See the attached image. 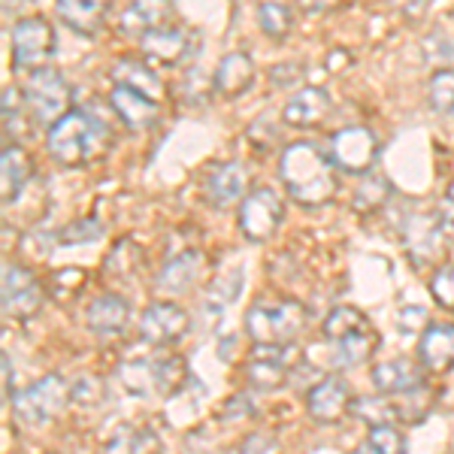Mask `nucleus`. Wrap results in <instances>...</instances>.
<instances>
[{"mask_svg": "<svg viewBox=\"0 0 454 454\" xmlns=\"http://www.w3.org/2000/svg\"><path fill=\"white\" fill-rule=\"evenodd\" d=\"M279 176L282 185L288 188V194L294 197L300 207L318 209L325 203H331L336 194L333 164L312 143L288 145L279 158Z\"/></svg>", "mask_w": 454, "mask_h": 454, "instance_id": "1", "label": "nucleus"}, {"mask_svg": "<svg viewBox=\"0 0 454 454\" xmlns=\"http://www.w3.org/2000/svg\"><path fill=\"white\" fill-rule=\"evenodd\" d=\"M109 137H113V130L98 115L85 113V109H70L64 119H58L49 128L46 145H49V155L58 164L79 167L98 158L109 145Z\"/></svg>", "mask_w": 454, "mask_h": 454, "instance_id": "2", "label": "nucleus"}, {"mask_svg": "<svg viewBox=\"0 0 454 454\" xmlns=\"http://www.w3.org/2000/svg\"><path fill=\"white\" fill-rule=\"evenodd\" d=\"M306 325L303 306L294 300L258 303L246 312V331L258 346H291Z\"/></svg>", "mask_w": 454, "mask_h": 454, "instance_id": "3", "label": "nucleus"}, {"mask_svg": "<svg viewBox=\"0 0 454 454\" xmlns=\"http://www.w3.org/2000/svg\"><path fill=\"white\" fill-rule=\"evenodd\" d=\"M121 385L137 397H155V394H170L185 382V361L179 357H143V361H128L119 370Z\"/></svg>", "mask_w": 454, "mask_h": 454, "instance_id": "4", "label": "nucleus"}, {"mask_svg": "<svg viewBox=\"0 0 454 454\" xmlns=\"http://www.w3.org/2000/svg\"><path fill=\"white\" fill-rule=\"evenodd\" d=\"M73 91L67 79L52 67H40L31 73L25 88V106L31 109V119L43 128H52L58 119L70 113Z\"/></svg>", "mask_w": 454, "mask_h": 454, "instance_id": "5", "label": "nucleus"}, {"mask_svg": "<svg viewBox=\"0 0 454 454\" xmlns=\"http://www.w3.org/2000/svg\"><path fill=\"white\" fill-rule=\"evenodd\" d=\"M73 397L67 382L61 376H43L40 382L27 385L25 391H19L12 397V412L21 424L27 427H40V424H49L52 419L61 415V409L67 406V400Z\"/></svg>", "mask_w": 454, "mask_h": 454, "instance_id": "6", "label": "nucleus"}, {"mask_svg": "<svg viewBox=\"0 0 454 454\" xmlns=\"http://www.w3.org/2000/svg\"><path fill=\"white\" fill-rule=\"evenodd\" d=\"M55 55V31L46 19L31 16L12 27V64L16 70H40Z\"/></svg>", "mask_w": 454, "mask_h": 454, "instance_id": "7", "label": "nucleus"}, {"mask_svg": "<svg viewBox=\"0 0 454 454\" xmlns=\"http://www.w3.org/2000/svg\"><path fill=\"white\" fill-rule=\"evenodd\" d=\"M285 218V203L276 188H254L252 194L239 207V231L246 233L252 243H263L276 233V227Z\"/></svg>", "mask_w": 454, "mask_h": 454, "instance_id": "8", "label": "nucleus"}, {"mask_svg": "<svg viewBox=\"0 0 454 454\" xmlns=\"http://www.w3.org/2000/svg\"><path fill=\"white\" fill-rule=\"evenodd\" d=\"M379 155V140L370 128H342L331 137V160L346 173H367L376 164Z\"/></svg>", "mask_w": 454, "mask_h": 454, "instance_id": "9", "label": "nucleus"}, {"mask_svg": "<svg viewBox=\"0 0 454 454\" xmlns=\"http://www.w3.org/2000/svg\"><path fill=\"white\" fill-rule=\"evenodd\" d=\"M43 306V288L40 282L27 273L19 263H6L4 267V312L12 318L25 321L34 318Z\"/></svg>", "mask_w": 454, "mask_h": 454, "instance_id": "10", "label": "nucleus"}, {"mask_svg": "<svg viewBox=\"0 0 454 454\" xmlns=\"http://www.w3.org/2000/svg\"><path fill=\"white\" fill-rule=\"evenodd\" d=\"M188 325H192V318H188V312L182 309V306L160 300V303H152L149 309L143 312L140 333L152 346H170V342L182 340V336L188 333Z\"/></svg>", "mask_w": 454, "mask_h": 454, "instance_id": "11", "label": "nucleus"}, {"mask_svg": "<svg viewBox=\"0 0 454 454\" xmlns=\"http://www.w3.org/2000/svg\"><path fill=\"white\" fill-rule=\"evenodd\" d=\"M246 185H248L246 164H239V160H222L203 179V194H207L209 207L227 209L246 194Z\"/></svg>", "mask_w": 454, "mask_h": 454, "instance_id": "12", "label": "nucleus"}, {"mask_svg": "<svg viewBox=\"0 0 454 454\" xmlns=\"http://www.w3.org/2000/svg\"><path fill=\"white\" fill-rule=\"evenodd\" d=\"M306 412L321 424H336L351 412V394L342 379H325L306 394Z\"/></svg>", "mask_w": 454, "mask_h": 454, "instance_id": "13", "label": "nucleus"}, {"mask_svg": "<svg viewBox=\"0 0 454 454\" xmlns=\"http://www.w3.org/2000/svg\"><path fill=\"white\" fill-rule=\"evenodd\" d=\"M143 46V58L149 64H158V67H179L188 58V49H192V40H188V31L173 25H164L158 31H149L140 36Z\"/></svg>", "mask_w": 454, "mask_h": 454, "instance_id": "14", "label": "nucleus"}, {"mask_svg": "<svg viewBox=\"0 0 454 454\" xmlns=\"http://www.w3.org/2000/svg\"><path fill=\"white\" fill-rule=\"evenodd\" d=\"M442 224L439 215H412L403 224V243L415 263H434L442 252Z\"/></svg>", "mask_w": 454, "mask_h": 454, "instance_id": "15", "label": "nucleus"}, {"mask_svg": "<svg viewBox=\"0 0 454 454\" xmlns=\"http://www.w3.org/2000/svg\"><path fill=\"white\" fill-rule=\"evenodd\" d=\"M291 348L288 346H258L252 351V364H248V382L261 391H273L282 387L288 379L291 367Z\"/></svg>", "mask_w": 454, "mask_h": 454, "instance_id": "16", "label": "nucleus"}, {"mask_svg": "<svg viewBox=\"0 0 454 454\" xmlns=\"http://www.w3.org/2000/svg\"><path fill=\"white\" fill-rule=\"evenodd\" d=\"M331 94L325 88H303L294 98L285 104L282 109V121L291 124V128H315L331 115Z\"/></svg>", "mask_w": 454, "mask_h": 454, "instance_id": "17", "label": "nucleus"}, {"mask_svg": "<svg viewBox=\"0 0 454 454\" xmlns=\"http://www.w3.org/2000/svg\"><path fill=\"white\" fill-rule=\"evenodd\" d=\"M109 104L119 113V119L134 130L149 128V124L158 119L155 98H149V94L137 91V88H130V85H115L113 91H109Z\"/></svg>", "mask_w": 454, "mask_h": 454, "instance_id": "18", "label": "nucleus"}, {"mask_svg": "<svg viewBox=\"0 0 454 454\" xmlns=\"http://www.w3.org/2000/svg\"><path fill=\"white\" fill-rule=\"evenodd\" d=\"M173 4L170 0H130L121 12V31L128 36H145L149 31L170 25Z\"/></svg>", "mask_w": 454, "mask_h": 454, "instance_id": "19", "label": "nucleus"}, {"mask_svg": "<svg viewBox=\"0 0 454 454\" xmlns=\"http://www.w3.org/2000/svg\"><path fill=\"white\" fill-rule=\"evenodd\" d=\"M370 382L379 394H406L424 382V370L409 357H397V361H385L372 367Z\"/></svg>", "mask_w": 454, "mask_h": 454, "instance_id": "20", "label": "nucleus"}, {"mask_svg": "<svg viewBox=\"0 0 454 454\" xmlns=\"http://www.w3.org/2000/svg\"><path fill=\"white\" fill-rule=\"evenodd\" d=\"M128 318H130V306H128V300L119 294L94 297L85 315L91 333H98V336H119L124 327H128Z\"/></svg>", "mask_w": 454, "mask_h": 454, "instance_id": "21", "label": "nucleus"}, {"mask_svg": "<svg viewBox=\"0 0 454 454\" xmlns=\"http://www.w3.org/2000/svg\"><path fill=\"white\" fill-rule=\"evenodd\" d=\"M419 357L424 367L434 372L454 370V325L427 327L419 342Z\"/></svg>", "mask_w": 454, "mask_h": 454, "instance_id": "22", "label": "nucleus"}, {"mask_svg": "<svg viewBox=\"0 0 454 454\" xmlns=\"http://www.w3.org/2000/svg\"><path fill=\"white\" fill-rule=\"evenodd\" d=\"M252 82H254V64L246 52L224 55L215 76H212V85H215L224 98H239V94H246L248 88H252Z\"/></svg>", "mask_w": 454, "mask_h": 454, "instance_id": "23", "label": "nucleus"}, {"mask_svg": "<svg viewBox=\"0 0 454 454\" xmlns=\"http://www.w3.org/2000/svg\"><path fill=\"white\" fill-rule=\"evenodd\" d=\"M58 16L76 34H94L104 25L113 0H55Z\"/></svg>", "mask_w": 454, "mask_h": 454, "instance_id": "24", "label": "nucleus"}, {"mask_svg": "<svg viewBox=\"0 0 454 454\" xmlns=\"http://www.w3.org/2000/svg\"><path fill=\"white\" fill-rule=\"evenodd\" d=\"M197 273H200V254L182 252V254H176V258H170L164 263V270H160L158 279H155V291H160V294H170V297H179L192 288Z\"/></svg>", "mask_w": 454, "mask_h": 454, "instance_id": "25", "label": "nucleus"}, {"mask_svg": "<svg viewBox=\"0 0 454 454\" xmlns=\"http://www.w3.org/2000/svg\"><path fill=\"white\" fill-rule=\"evenodd\" d=\"M0 170H4V203L10 207V203L19 200V194L25 192L27 176H31V158H27V152L19 149V145H6Z\"/></svg>", "mask_w": 454, "mask_h": 454, "instance_id": "26", "label": "nucleus"}, {"mask_svg": "<svg viewBox=\"0 0 454 454\" xmlns=\"http://www.w3.org/2000/svg\"><path fill=\"white\" fill-rule=\"evenodd\" d=\"M379 342H382V340H379V333L372 331V325H370V327H364V331L346 336V340L333 342V348H336L333 361L342 364V367H357V364L370 361L372 351L379 348Z\"/></svg>", "mask_w": 454, "mask_h": 454, "instance_id": "27", "label": "nucleus"}, {"mask_svg": "<svg viewBox=\"0 0 454 454\" xmlns=\"http://www.w3.org/2000/svg\"><path fill=\"white\" fill-rule=\"evenodd\" d=\"M113 82L115 85H130V88H137V91H143V94H149V98H158L160 94V79H158V73L152 70V64H143V61H115V67H113Z\"/></svg>", "mask_w": 454, "mask_h": 454, "instance_id": "28", "label": "nucleus"}, {"mask_svg": "<svg viewBox=\"0 0 454 454\" xmlns=\"http://www.w3.org/2000/svg\"><path fill=\"white\" fill-rule=\"evenodd\" d=\"M364 327H370V321L361 309H355V306H336V309L325 318L321 333H325L327 342H340L351 333L364 331Z\"/></svg>", "mask_w": 454, "mask_h": 454, "instance_id": "29", "label": "nucleus"}, {"mask_svg": "<svg viewBox=\"0 0 454 454\" xmlns=\"http://www.w3.org/2000/svg\"><path fill=\"white\" fill-rule=\"evenodd\" d=\"M258 25L273 40H285L291 34V27H294V16H291V10L279 4V0H267V4L258 6Z\"/></svg>", "mask_w": 454, "mask_h": 454, "instance_id": "30", "label": "nucleus"}, {"mask_svg": "<svg viewBox=\"0 0 454 454\" xmlns=\"http://www.w3.org/2000/svg\"><path fill=\"white\" fill-rule=\"evenodd\" d=\"M158 434L145 427H119V434L106 442V451H158Z\"/></svg>", "mask_w": 454, "mask_h": 454, "instance_id": "31", "label": "nucleus"}, {"mask_svg": "<svg viewBox=\"0 0 454 454\" xmlns=\"http://www.w3.org/2000/svg\"><path fill=\"white\" fill-rule=\"evenodd\" d=\"M239 291H243V270H231V273L218 276V279L212 282V285H209V291H207L209 309L222 312L224 306H231L233 300L239 297Z\"/></svg>", "mask_w": 454, "mask_h": 454, "instance_id": "32", "label": "nucleus"}, {"mask_svg": "<svg viewBox=\"0 0 454 454\" xmlns=\"http://www.w3.org/2000/svg\"><path fill=\"white\" fill-rule=\"evenodd\" d=\"M387 197H391V185H387L385 176H367V179L355 188V209L357 212L382 209Z\"/></svg>", "mask_w": 454, "mask_h": 454, "instance_id": "33", "label": "nucleus"}, {"mask_svg": "<svg viewBox=\"0 0 454 454\" xmlns=\"http://www.w3.org/2000/svg\"><path fill=\"white\" fill-rule=\"evenodd\" d=\"M361 451H382V454H397L406 451V436L400 434L397 427H391L387 421L382 424H372L367 442L361 445Z\"/></svg>", "mask_w": 454, "mask_h": 454, "instance_id": "34", "label": "nucleus"}, {"mask_svg": "<svg viewBox=\"0 0 454 454\" xmlns=\"http://www.w3.org/2000/svg\"><path fill=\"white\" fill-rule=\"evenodd\" d=\"M430 106L442 115H454V70H439L430 79Z\"/></svg>", "mask_w": 454, "mask_h": 454, "instance_id": "35", "label": "nucleus"}, {"mask_svg": "<svg viewBox=\"0 0 454 454\" xmlns=\"http://www.w3.org/2000/svg\"><path fill=\"white\" fill-rule=\"evenodd\" d=\"M100 237H104V224H100L98 218H79V222L67 224L58 233V243L76 246V243H94V239H100Z\"/></svg>", "mask_w": 454, "mask_h": 454, "instance_id": "36", "label": "nucleus"}, {"mask_svg": "<svg viewBox=\"0 0 454 454\" xmlns=\"http://www.w3.org/2000/svg\"><path fill=\"white\" fill-rule=\"evenodd\" d=\"M351 412L357 419L370 421V424H382V421H391L397 415V406H391L387 400H372V397H361L351 403Z\"/></svg>", "mask_w": 454, "mask_h": 454, "instance_id": "37", "label": "nucleus"}, {"mask_svg": "<svg viewBox=\"0 0 454 454\" xmlns=\"http://www.w3.org/2000/svg\"><path fill=\"white\" fill-rule=\"evenodd\" d=\"M430 294L442 309H451L454 312V263H445L434 273L430 279Z\"/></svg>", "mask_w": 454, "mask_h": 454, "instance_id": "38", "label": "nucleus"}, {"mask_svg": "<svg viewBox=\"0 0 454 454\" xmlns=\"http://www.w3.org/2000/svg\"><path fill=\"white\" fill-rule=\"evenodd\" d=\"M70 394H73V400H76L79 406L98 409L100 403H104V397H106V385L100 382V379H94V376H85V379H79L76 387H70Z\"/></svg>", "mask_w": 454, "mask_h": 454, "instance_id": "39", "label": "nucleus"}, {"mask_svg": "<svg viewBox=\"0 0 454 454\" xmlns=\"http://www.w3.org/2000/svg\"><path fill=\"white\" fill-rule=\"evenodd\" d=\"M421 52H424V58H427V61L445 64V61H454V43H451V36L430 34L427 40L421 43Z\"/></svg>", "mask_w": 454, "mask_h": 454, "instance_id": "40", "label": "nucleus"}, {"mask_svg": "<svg viewBox=\"0 0 454 454\" xmlns=\"http://www.w3.org/2000/svg\"><path fill=\"white\" fill-rule=\"evenodd\" d=\"M397 327L400 333L412 336L427 327V309H421V306H403V309L397 312Z\"/></svg>", "mask_w": 454, "mask_h": 454, "instance_id": "41", "label": "nucleus"}, {"mask_svg": "<svg viewBox=\"0 0 454 454\" xmlns=\"http://www.w3.org/2000/svg\"><path fill=\"white\" fill-rule=\"evenodd\" d=\"M243 451H248V449H263V451H276V439H270V436H261V434H252L246 439L243 445H239Z\"/></svg>", "mask_w": 454, "mask_h": 454, "instance_id": "42", "label": "nucleus"}, {"mask_svg": "<svg viewBox=\"0 0 454 454\" xmlns=\"http://www.w3.org/2000/svg\"><path fill=\"white\" fill-rule=\"evenodd\" d=\"M300 6H303V12H312V16H318V12L336 10V6H340V0H300Z\"/></svg>", "mask_w": 454, "mask_h": 454, "instance_id": "43", "label": "nucleus"}, {"mask_svg": "<svg viewBox=\"0 0 454 454\" xmlns=\"http://www.w3.org/2000/svg\"><path fill=\"white\" fill-rule=\"evenodd\" d=\"M4 397H6V403L12 400V364H10V355H4Z\"/></svg>", "mask_w": 454, "mask_h": 454, "instance_id": "44", "label": "nucleus"}, {"mask_svg": "<svg viewBox=\"0 0 454 454\" xmlns=\"http://www.w3.org/2000/svg\"><path fill=\"white\" fill-rule=\"evenodd\" d=\"M294 73H297V70H291V67H276L273 73H270V76H273V82H279V85H288L291 79H294Z\"/></svg>", "mask_w": 454, "mask_h": 454, "instance_id": "45", "label": "nucleus"}, {"mask_svg": "<svg viewBox=\"0 0 454 454\" xmlns=\"http://www.w3.org/2000/svg\"><path fill=\"white\" fill-rule=\"evenodd\" d=\"M231 406L224 409V415H239V412H252V406H243L246 397H233V400H227Z\"/></svg>", "mask_w": 454, "mask_h": 454, "instance_id": "46", "label": "nucleus"}, {"mask_svg": "<svg viewBox=\"0 0 454 454\" xmlns=\"http://www.w3.org/2000/svg\"><path fill=\"white\" fill-rule=\"evenodd\" d=\"M403 4V10H409L415 16V12H421V10H427L430 6V0H400Z\"/></svg>", "mask_w": 454, "mask_h": 454, "instance_id": "47", "label": "nucleus"}, {"mask_svg": "<svg viewBox=\"0 0 454 454\" xmlns=\"http://www.w3.org/2000/svg\"><path fill=\"white\" fill-rule=\"evenodd\" d=\"M445 200H449V203H454V182H451V185H449V192H445Z\"/></svg>", "mask_w": 454, "mask_h": 454, "instance_id": "48", "label": "nucleus"}]
</instances>
